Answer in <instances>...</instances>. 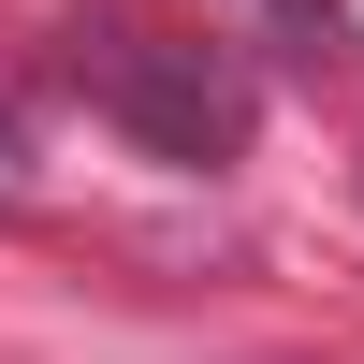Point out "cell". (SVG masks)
<instances>
[{
    "label": "cell",
    "mask_w": 364,
    "mask_h": 364,
    "mask_svg": "<svg viewBox=\"0 0 364 364\" xmlns=\"http://www.w3.org/2000/svg\"><path fill=\"white\" fill-rule=\"evenodd\" d=\"M15 204H29V132L0 117V219H15Z\"/></svg>",
    "instance_id": "cell-2"
},
{
    "label": "cell",
    "mask_w": 364,
    "mask_h": 364,
    "mask_svg": "<svg viewBox=\"0 0 364 364\" xmlns=\"http://www.w3.org/2000/svg\"><path fill=\"white\" fill-rule=\"evenodd\" d=\"M73 87L102 117H132L161 161H233L248 146V87H233V58L204 44V29H161V15H73Z\"/></svg>",
    "instance_id": "cell-1"
}]
</instances>
